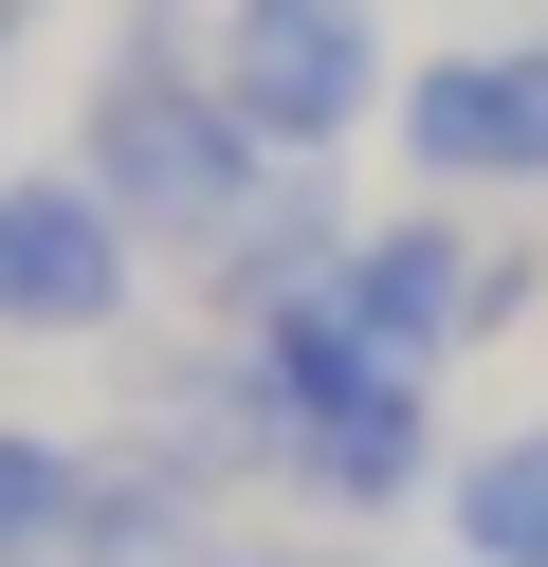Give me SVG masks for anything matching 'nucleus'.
Returning a JSON list of instances; mask_svg holds the SVG:
<instances>
[{
  "label": "nucleus",
  "mask_w": 548,
  "mask_h": 567,
  "mask_svg": "<svg viewBox=\"0 0 548 567\" xmlns=\"http://www.w3.org/2000/svg\"><path fill=\"white\" fill-rule=\"evenodd\" d=\"M348 238H365L348 184H329V165H275V184L201 238V311H219V330H275V311H311L329 275H348Z\"/></svg>",
  "instance_id": "obj_7"
},
{
  "label": "nucleus",
  "mask_w": 548,
  "mask_h": 567,
  "mask_svg": "<svg viewBox=\"0 0 548 567\" xmlns=\"http://www.w3.org/2000/svg\"><path fill=\"white\" fill-rule=\"evenodd\" d=\"M438 530H457V567H548V421H494V440H457V476H438Z\"/></svg>",
  "instance_id": "obj_8"
},
{
  "label": "nucleus",
  "mask_w": 548,
  "mask_h": 567,
  "mask_svg": "<svg viewBox=\"0 0 548 567\" xmlns=\"http://www.w3.org/2000/svg\"><path fill=\"white\" fill-rule=\"evenodd\" d=\"M329 293H348L402 367H475V348H511V330L548 311V257H530V238H494V220H457V202H402V220L348 238Z\"/></svg>",
  "instance_id": "obj_3"
},
{
  "label": "nucleus",
  "mask_w": 548,
  "mask_h": 567,
  "mask_svg": "<svg viewBox=\"0 0 548 567\" xmlns=\"http://www.w3.org/2000/svg\"><path fill=\"white\" fill-rule=\"evenodd\" d=\"M384 111H402V165H421L438 202L548 184V38H511V55H421Z\"/></svg>",
  "instance_id": "obj_6"
},
{
  "label": "nucleus",
  "mask_w": 548,
  "mask_h": 567,
  "mask_svg": "<svg viewBox=\"0 0 548 567\" xmlns=\"http://www.w3.org/2000/svg\"><path fill=\"white\" fill-rule=\"evenodd\" d=\"M329 567H365V549H329Z\"/></svg>",
  "instance_id": "obj_13"
},
{
  "label": "nucleus",
  "mask_w": 548,
  "mask_h": 567,
  "mask_svg": "<svg viewBox=\"0 0 548 567\" xmlns=\"http://www.w3.org/2000/svg\"><path fill=\"white\" fill-rule=\"evenodd\" d=\"M73 165H92L110 220L165 238V257H201V238L275 184V147L238 128V92H219V55L183 38V19H128V38H110V74L73 92Z\"/></svg>",
  "instance_id": "obj_2"
},
{
  "label": "nucleus",
  "mask_w": 548,
  "mask_h": 567,
  "mask_svg": "<svg viewBox=\"0 0 548 567\" xmlns=\"http://www.w3.org/2000/svg\"><path fill=\"white\" fill-rule=\"evenodd\" d=\"M256 384H275V494H311V513H421L438 476H457V440H438V367H402L384 330H365L348 293L275 311V330H238Z\"/></svg>",
  "instance_id": "obj_1"
},
{
  "label": "nucleus",
  "mask_w": 548,
  "mask_h": 567,
  "mask_svg": "<svg viewBox=\"0 0 548 567\" xmlns=\"http://www.w3.org/2000/svg\"><path fill=\"white\" fill-rule=\"evenodd\" d=\"M128 19H183V0H128Z\"/></svg>",
  "instance_id": "obj_12"
},
{
  "label": "nucleus",
  "mask_w": 548,
  "mask_h": 567,
  "mask_svg": "<svg viewBox=\"0 0 548 567\" xmlns=\"http://www.w3.org/2000/svg\"><path fill=\"white\" fill-rule=\"evenodd\" d=\"M201 55H219V92H238V128H256L275 165H329V147L402 92V74H384V0H219Z\"/></svg>",
  "instance_id": "obj_4"
},
{
  "label": "nucleus",
  "mask_w": 548,
  "mask_h": 567,
  "mask_svg": "<svg viewBox=\"0 0 548 567\" xmlns=\"http://www.w3.org/2000/svg\"><path fill=\"white\" fill-rule=\"evenodd\" d=\"M183 567H311V549H256V530H201Z\"/></svg>",
  "instance_id": "obj_10"
},
{
  "label": "nucleus",
  "mask_w": 548,
  "mask_h": 567,
  "mask_svg": "<svg viewBox=\"0 0 548 567\" xmlns=\"http://www.w3.org/2000/svg\"><path fill=\"white\" fill-rule=\"evenodd\" d=\"M73 530H92V440L0 421V567H73Z\"/></svg>",
  "instance_id": "obj_9"
},
{
  "label": "nucleus",
  "mask_w": 548,
  "mask_h": 567,
  "mask_svg": "<svg viewBox=\"0 0 548 567\" xmlns=\"http://www.w3.org/2000/svg\"><path fill=\"white\" fill-rule=\"evenodd\" d=\"M146 293V238L92 165H0V348H110Z\"/></svg>",
  "instance_id": "obj_5"
},
{
  "label": "nucleus",
  "mask_w": 548,
  "mask_h": 567,
  "mask_svg": "<svg viewBox=\"0 0 548 567\" xmlns=\"http://www.w3.org/2000/svg\"><path fill=\"white\" fill-rule=\"evenodd\" d=\"M37 19H55V0H0V55H19V38H37Z\"/></svg>",
  "instance_id": "obj_11"
}]
</instances>
